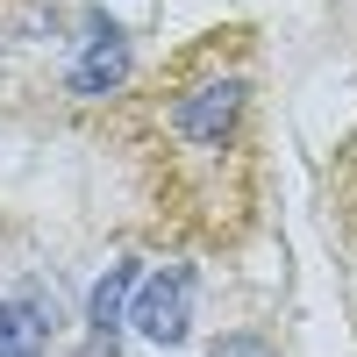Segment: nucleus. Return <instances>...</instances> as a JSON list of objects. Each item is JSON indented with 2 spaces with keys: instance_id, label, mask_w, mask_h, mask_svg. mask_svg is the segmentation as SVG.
Listing matches in <instances>:
<instances>
[{
  "instance_id": "obj_1",
  "label": "nucleus",
  "mask_w": 357,
  "mask_h": 357,
  "mask_svg": "<svg viewBox=\"0 0 357 357\" xmlns=\"http://www.w3.org/2000/svg\"><path fill=\"white\" fill-rule=\"evenodd\" d=\"M122 151L151 222L178 243L236 250L264 207L257 143V36L215 22L186 36L122 107Z\"/></svg>"
},
{
  "instance_id": "obj_2",
  "label": "nucleus",
  "mask_w": 357,
  "mask_h": 357,
  "mask_svg": "<svg viewBox=\"0 0 357 357\" xmlns=\"http://www.w3.org/2000/svg\"><path fill=\"white\" fill-rule=\"evenodd\" d=\"M186 307H193V272L186 264H165L158 279H143V301H136V329L151 343H178L186 336Z\"/></svg>"
},
{
  "instance_id": "obj_3",
  "label": "nucleus",
  "mask_w": 357,
  "mask_h": 357,
  "mask_svg": "<svg viewBox=\"0 0 357 357\" xmlns=\"http://www.w3.org/2000/svg\"><path fill=\"white\" fill-rule=\"evenodd\" d=\"M50 321H57V301L43 286H22L15 301H0V357H43Z\"/></svg>"
},
{
  "instance_id": "obj_4",
  "label": "nucleus",
  "mask_w": 357,
  "mask_h": 357,
  "mask_svg": "<svg viewBox=\"0 0 357 357\" xmlns=\"http://www.w3.org/2000/svg\"><path fill=\"white\" fill-rule=\"evenodd\" d=\"M136 279V264H114V272L100 279V293H93V329H114V314H122V286Z\"/></svg>"
}]
</instances>
